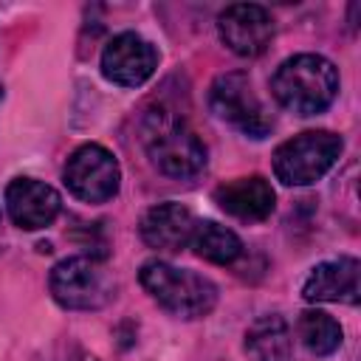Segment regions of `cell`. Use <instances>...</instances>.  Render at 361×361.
<instances>
[{
  "label": "cell",
  "instance_id": "cell-12",
  "mask_svg": "<svg viewBox=\"0 0 361 361\" xmlns=\"http://www.w3.org/2000/svg\"><path fill=\"white\" fill-rule=\"evenodd\" d=\"M195 226L197 220L186 206L166 200V203L152 206L141 217V240L158 251H180L192 243Z\"/></svg>",
  "mask_w": 361,
  "mask_h": 361
},
{
  "label": "cell",
  "instance_id": "cell-5",
  "mask_svg": "<svg viewBox=\"0 0 361 361\" xmlns=\"http://www.w3.org/2000/svg\"><path fill=\"white\" fill-rule=\"evenodd\" d=\"M51 296L68 310H99L113 299V276L93 257H68L48 276Z\"/></svg>",
  "mask_w": 361,
  "mask_h": 361
},
{
  "label": "cell",
  "instance_id": "cell-15",
  "mask_svg": "<svg viewBox=\"0 0 361 361\" xmlns=\"http://www.w3.org/2000/svg\"><path fill=\"white\" fill-rule=\"evenodd\" d=\"M192 248H195L197 257H203V259H209L214 265H231L243 254L240 237L231 228H226V226H220L214 220H203V223L195 226Z\"/></svg>",
  "mask_w": 361,
  "mask_h": 361
},
{
  "label": "cell",
  "instance_id": "cell-7",
  "mask_svg": "<svg viewBox=\"0 0 361 361\" xmlns=\"http://www.w3.org/2000/svg\"><path fill=\"white\" fill-rule=\"evenodd\" d=\"M62 178L71 195L85 203H104L116 197L121 186L118 161L102 144H82L79 149H73L65 164Z\"/></svg>",
  "mask_w": 361,
  "mask_h": 361
},
{
  "label": "cell",
  "instance_id": "cell-2",
  "mask_svg": "<svg viewBox=\"0 0 361 361\" xmlns=\"http://www.w3.org/2000/svg\"><path fill=\"white\" fill-rule=\"evenodd\" d=\"M271 90L285 110L316 116L333 104L338 93V71L322 54H296L276 68Z\"/></svg>",
  "mask_w": 361,
  "mask_h": 361
},
{
  "label": "cell",
  "instance_id": "cell-4",
  "mask_svg": "<svg viewBox=\"0 0 361 361\" xmlns=\"http://www.w3.org/2000/svg\"><path fill=\"white\" fill-rule=\"evenodd\" d=\"M344 149L341 135L330 130H307L282 141L274 152V175L285 186H310L322 180Z\"/></svg>",
  "mask_w": 361,
  "mask_h": 361
},
{
  "label": "cell",
  "instance_id": "cell-9",
  "mask_svg": "<svg viewBox=\"0 0 361 361\" xmlns=\"http://www.w3.org/2000/svg\"><path fill=\"white\" fill-rule=\"evenodd\" d=\"M217 34L237 56H259L274 39V17L257 3H234L220 11Z\"/></svg>",
  "mask_w": 361,
  "mask_h": 361
},
{
  "label": "cell",
  "instance_id": "cell-1",
  "mask_svg": "<svg viewBox=\"0 0 361 361\" xmlns=\"http://www.w3.org/2000/svg\"><path fill=\"white\" fill-rule=\"evenodd\" d=\"M149 161L169 178H195L206 166V147L195 130L169 107H152L141 124Z\"/></svg>",
  "mask_w": 361,
  "mask_h": 361
},
{
  "label": "cell",
  "instance_id": "cell-16",
  "mask_svg": "<svg viewBox=\"0 0 361 361\" xmlns=\"http://www.w3.org/2000/svg\"><path fill=\"white\" fill-rule=\"evenodd\" d=\"M299 338L313 355H330L341 347V324L324 310H305L299 316Z\"/></svg>",
  "mask_w": 361,
  "mask_h": 361
},
{
  "label": "cell",
  "instance_id": "cell-11",
  "mask_svg": "<svg viewBox=\"0 0 361 361\" xmlns=\"http://www.w3.org/2000/svg\"><path fill=\"white\" fill-rule=\"evenodd\" d=\"M361 265L355 257L327 259L310 268L307 279L302 282V296L307 302H344L358 305L361 299Z\"/></svg>",
  "mask_w": 361,
  "mask_h": 361
},
{
  "label": "cell",
  "instance_id": "cell-8",
  "mask_svg": "<svg viewBox=\"0 0 361 361\" xmlns=\"http://www.w3.org/2000/svg\"><path fill=\"white\" fill-rule=\"evenodd\" d=\"M158 68V51L152 42L138 37L135 31L116 34L102 51V73L113 85L138 87Z\"/></svg>",
  "mask_w": 361,
  "mask_h": 361
},
{
  "label": "cell",
  "instance_id": "cell-6",
  "mask_svg": "<svg viewBox=\"0 0 361 361\" xmlns=\"http://www.w3.org/2000/svg\"><path fill=\"white\" fill-rule=\"evenodd\" d=\"M209 104L217 118H223L226 124L237 127L240 133H245L251 138H265L274 127V118L268 116L265 104L254 93L248 73H243V71L217 76L209 87Z\"/></svg>",
  "mask_w": 361,
  "mask_h": 361
},
{
  "label": "cell",
  "instance_id": "cell-10",
  "mask_svg": "<svg viewBox=\"0 0 361 361\" xmlns=\"http://www.w3.org/2000/svg\"><path fill=\"white\" fill-rule=\"evenodd\" d=\"M6 209L14 226L25 231H37L56 220L62 209V197L54 186L37 178H14L6 186Z\"/></svg>",
  "mask_w": 361,
  "mask_h": 361
},
{
  "label": "cell",
  "instance_id": "cell-3",
  "mask_svg": "<svg viewBox=\"0 0 361 361\" xmlns=\"http://www.w3.org/2000/svg\"><path fill=\"white\" fill-rule=\"evenodd\" d=\"M144 290L172 316L178 319H200L206 313H212V307L217 305V288L212 279L186 271V268H175L164 259H149L141 265L138 274Z\"/></svg>",
  "mask_w": 361,
  "mask_h": 361
},
{
  "label": "cell",
  "instance_id": "cell-13",
  "mask_svg": "<svg viewBox=\"0 0 361 361\" xmlns=\"http://www.w3.org/2000/svg\"><path fill=\"white\" fill-rule=\"evenodd\" d=\"M214 200L226 214L254 223V220H265L274 212L276 195L262 175H248V178H234L228 183H220L214 189Z\"/></svg>",
  "mask_w": 361,
  "mask_h": 361
},
{
  "label": "cell",
  "instance_id": "cell-14",
  "mask_svg": "<svg viewBox=\"0 0 361 361\" xmlns=\"http://www.w3.org/2000/svg\"><path fill=\"white\" fill-rule=\"evenodd\" d=\"M245 355L251 361H288L290 327L282 316H259L245 330Z\"/></svg>",
  "mask_w": 361,
  "mask_h": 361
}]
</instances>
